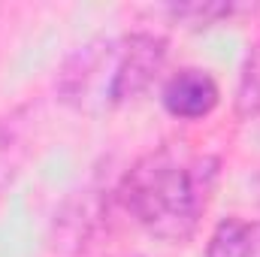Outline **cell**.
<instances>
[{"mask_svg":"<svg viewBox=\"0 0 260 257\" xmlns=\"http://www.w3.org/2000/svg\"><path fill=\"white\" fill-rule=\"evenodd\" d=\"M167 40L145 30L88 40L64 58L55 91L76 112H112L151 88L167 64Z\"/></svg>","mask_w":260,"mask_h":257,"instance_id":"2","label":"cell"},{"mask_svg":"<svg viewBox=\"0 0 260 257\" xmlns=\"http://www.w3.org/2000/svg\"><path fill=\"white\" fill-rule=\"evenodd\" d=\"M206 257H260V221L224 218L209 236Z\"/></svg>","mask_w":260,"mask_h":257,"instance_id":"5","label":"cell"},{"mask_svg":"<svg viewBox=\"0 0 260 257\" xmlns=\"http://www.w3.org/2000/svg\"><path fill=\"white\" fill-rule=\"evenodd\" d=\"M218 82L197 67H185L173 73L160 91V103L173 118L182 121H200L218 106Z\"/></svg>","mask_w":260,"mask_h":257,"instance_id":"3","label":"cell"},{"mask_svg":"<svg viewBox=\"0 0 260 257\" xmlns=\"http://www.w3.org/2000/svg\"><path fill=\"white\" fill-rule=\"evenodd\" d=\"M221 182L215 154L179 151L160 145L142 154L118 185V200L127 215L164 242H188L200 230Z\"/></svg>","mask_w":260,"mask_h":257,"instance_id":"1","label":"cell"},{"mask_svg":"<svg viewBox=\"0 0 260 257\" xmlns=\"http://www.w3.org/2000/svg\"><path fill=\"white\" fill-rule=\"evenodd\" d=\"M257 6L233 3V0H209V3H173L167 6V15L185 27H212L221 21H233L239 15H251Z\"/></svg>","mask_w":260,"mask_h":257,"instance_id":"6","label":"cell"},{"mask_svg":"<svg viewBox=\"0 0 260 257\" xmlns=\"http://www.w3.org/2000/svg\"><path fill=\"white\" fill-rule=\"evenodd\" d=\"M233 103H236V115L242 121L260 118V43H251L248 52H245Z\"/></svg>","mask_w":260,"mask_h":257,"instance_id":"7","label":"cell"},{"mask_svg":"<svg viewBox=\"0 0 260 257\" xmlns=\"http://www.w3.org/2000/svg\"><path fill=\"white\" fill-rule=\"evenodd\" d=\"M34 145V115L27 106L0 118V197L15 182Z\"/></svg>","mask_w":260,"mask_h":257,"instance_id":"4","label":"cell"}]
</instances>
